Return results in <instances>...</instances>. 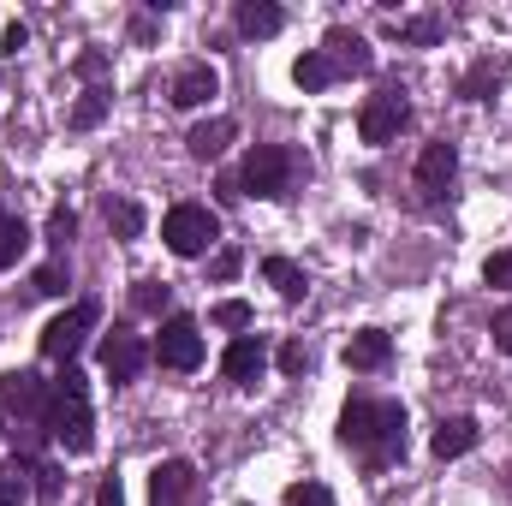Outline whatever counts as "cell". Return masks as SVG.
<instances>
[{
	"label": "cell",
	"mask_w": 512,
	"mask_h": 506,
	"mask_svg": "<svg viewBox=\"0 0 512 506\" xmlns=\"http://www.w3.org/2000/svg\"><path fill=\"white\" fill-rule=\"evenodd\" d=\"M108 227H114L120 239H143V203H131V197H108Z\"/></svg>",
	"instance_id": "obj_25"
},
{
	"label": "cell",
	"mask_w": 512,
	"mask_h": 506,
	"mask_svg": "<svg viewBox=\"0 0 512 506\" xmlns=\"http://www.w3.org/2000/svg\"><path fill=\"white\" fill-rule=\"evenodd\" d=\"M42 429L78 459V453H90L96 447V417H90V381H84V370H60V381H54V393H48V417H42Z\"/></svg>",
	"instance_id": "obj_2"
},
{
	"label": "cell",
	"mask_w": 512,
	"mask_h": 506,
	"mask_svg": "<svg viewBox=\"0 0 512 506\" xmlns=\"http://www.w3.org/2000/svg\"><path fill=\"white\" fill-rule=\"evenodd\" d=\"M262 364H268V346H262V340H251V334H239V340L227 346V358H221L227 381H245V387L262 376Z\"/></svg>",
	"instance_id": "obj_16"
},
{
	"label": "cell",
	"mask_w": 512,
	"mask_h": 506,
	"mask_svg": "<svg viewBox=\"0 0 512 506\" xmlns=\"http://www.w3.org/2000/svg\"><path fill=\"white\" fill-rule=\"evenodd\" d=\"M322 54L334 60V72L346 78V72H370L376 66V54H370V42L358 36V30H346V24H334L328 30V42H322Z\"/></svg>",
	"instance_id": "obj_12"
},
{
	"label": "cell",
	"mask_w": 512,
	"mask_h": 506,
	"mask_svg": "<svg viewBox=\"0 0 512 506\" xmlns=\"http://www.w3.org/2000/svg\"><path fill=\"white\" fill-rule=\"evenodd\" d=\"M149 358L167 364V370H197V364H203V334H197V322H191V316H167L161 334H155V346H149Z\"/></svg>",
	"instance_id": "obj_6"
},
{
	"label": "cell",
	"mask_w": 512,
	"mask_h": 506,
	"mask_svg": "<svg viewBox=\"0 0 512 506\" xmlns=\"http://www.w3.org/2000/svg\"><path fill=\"white\" fill-rule=\"evenodd\" d=\"M453 173H459V149H453V143H429V149L417 155V191H423L429 203H441V197L453 191Z\"/></svg>",
	"instance_id": "obj_9"
},
{
	"label": "cell",
	"mask_w": 512,
	"mask_h": 506,
	"mask_svg": "<svg viewBox=\"0 0 512 506\" xmlns=\"http://www.w3.org/2000/svg\"><path fill=\"white\" fill-rule=\"evenodd\" d=\"M477 441H483L477 417H441V423H435V435H429V453H435V459H465Z\"/></svg>",
	"instance_id": "obj_13"
},
{
	"label": "cell",
	"mask_w": 512,
	"mask_h": 506,
	"mask_svg": "<svg viewBox=\"0 0 512 506\" xmlns=\"http://www.w3.org/2000/svg\"><path fill=\"white\" fill-rule=\"evenodd\" d=\"M405 114H411V108H405V96H399V90H382V96H370V102H364V114H358V137L382 149V143L399 137Z\"/></svg>",
	"instance_id": "obj_8"
},
{
	"label": "cell",
	"mask_w": 512,
	"mask_h": 506,
	"mask_svg": "<svg viewBox=\"0 0 512 506\" xmlns=\"http://www.w3.org/2000/svg\"><path fill=\"white\" fill-rule=\"evenodd\" d=\"M286 506H340V501H334V489H328V483H310V477H304V483H292V489H286Z\"/></svg>",
	"instance_id": "obj_28"
},
{
	"label": "cell",
	"mask_w": 512,
	"mask_h": 506,
	"mask_svg": "<svg viewBox=\"0 0 512 506\" xmlns=\"http://www.w3.org/2000/svg\"><path fill=\"white\" fill-rule=\"evenodd\" d=\"M0 423H6V411H0ZM0 435H6V429H0Z\"/></svg>",
	"instance_id": "obj_41"
},
{
	"label": "cell",
	"mask_w": 512,
	"mask_h": 506,
	"mask_svg": "<svg viewBox=\"0 0 512 506\" xmlns=\"http://www.w3.org/2000/svg\"><path fill=\"white\" fill-rule=\"evenodd\" d=\"M36 477H42V483H36L42 495H60V471H54V465H36Z\"/></svg>",
	"instance_id": "obj_39"
},
{
	"label": "cell",
	"mask_w": 512,
	"mask_h": 506,
	"mask_svg": "<svg viewBox=\"0 0 512 506\" xmlns=\"http://www.w3.org/2000/svg\"><path fill=\"white\" fill-rule=\"evenodd\" d=\"M441 30H447L441 18H405V24H393V36H399V42H423V48H429V42H441Z\"/></svg>",
	"instance_id": "obj_27"
},
{
	"label": "cell",
	"mask_w": 512,
	"mask_h": 506,
	"mask_svg": "<svg viewBox=\"0 0 512 506\" xmlns=\"http://www.w3.org/2000/svg\"><path fill=\"white\" fill-rule=\"evenodd\" d=\"M292 179H298V155L286 143H256L245 155V173H239V185L256 191V197H268V203L292 197Z\"/></svg>",
	"instance_id": "obj_4"
},
{
	"label": "cell",
	"mask_w": 512,
	"mask_h": 506,
	"mask_svg": "<svg viewBox=\"0 0 512 506\" xmlns=\"http://www.w3.org/2000/svg\"><path fill=\"white\" fill-rule=\"evenodd\" d=\"M239 137V126L227 120V114H215V120H203V126L185 131V149L197 155V161H215V155H227V143Z\"/></svg>",
	"instance_id": "obj_15"
},
{
	"label": "cell",
	"mask_w": 512,
	"mask_h": 506,
	"mask_svg": "<svg viewBox=\"0 0 512 506\" xmlns=\"http://www.w3.org/2000/svg\"><path fill=\"white\" fill-rule=\"evenodd\" d=\"M108 102H114V90H102V84H96V90H84V96H78V108H72V131H96L102 120H108Z\"/></svg>",
	"instance_id": "obj_23"
},
{
	"label": "cell",
	"mask_w": 512,
	"mask_h": 506,
	"mask_svg": "<svg viewBox=\"0 0 512 506\" xmlns=\"http://www.w3.org/2000/svg\"><path fill=\"white\" fill-rule=\"evenodd\" d=\"M483 280H489V286H501V292H512V251L489 256V262H483Z\"/></svg>",
	"instance_id": "obj_32"
},
{
	"label": "cell",
	"mask_w": 512,
	"mask_h": 506,
	"mask_svg": "<svg viewBox=\"0 0 512 506\" xmlns=\"http://www.w3.org/2000/svg\"><path fill=\"white\" fill-rule=\"evenodd\" d=\"M96 316H102V304H96V298H78L66 316H54V322L42 328V358H54V364H72V358H78V346L90 340Z\"/></svg>",
	"instance_id": "obj_5"
},
{
	"label": "cell",
	"mask_w": 512,
	"mask_h": 506,
	"mask_svg": "<svg viewBox=\"0 0 512 506\" xmlns=\"http://www.w3.org/2000/svg\"><path fill=\"white\" fill-rule=\"evenodd\" d=\"M66 286H72V274H66V262L54 256V262H42L36 268V280H30V292H42V298H66Z\"/></svg>",
	"instance_id": "obj_26"
},
{
	"label": "cell",
	"mask_w": 512,
	"mask_h": 506,
	"mask_svg": "<svg viewBox=\"0 0 512 506\" xmlns=\"http://www.w3.org/2000/svg\"><path fill=\"white\" fill-rule=\"evenodd\" d=\"M251 322H256V310L245 298H221L215 304V328H251Z\"/></svg>",
	"instance_id": "obj_29"
},
{
	"label": "cell",
	"mask_w": 512,
	"mask_h": 506,
	"mask_svg": "<svg viewBox=\"0 0 512 506\" xmlns=\"http://www.w3.org/2000/svg\"><path fill=\"white\" fill-rule=\"evenodd\" d=\"M239 268H245V256H239V251H221V256H215V280H233Z\"/></svg>",
	"instance_id": "obj_38"
},
{
	"label": "cell",
	"mask_w": 512,
	"mask_h": 506,
	"mask_svg": "<svg viewBox=\"0 0 512 506\" xmlns=\"http://www.w3.org/2000/svg\"><path fill=\"white\" fill-rule=\"evenodd\" d=\"M262 280H268V286H274L280 298H292V304H298V298L310 292L304 268H298V262H286V256H262Z\"/></svg>",
	"instance_id": "obj_20"
},
{
	"label": "cell",
	"mask_w": 512,
	"mask_h": 506,
	"mask_svg": "<svg viewBox=\"0 0 512 506\" xmlns=\"http://www.w3.org/2000/svg\"><path fill=\"white\" fill-rule=\"evenodd\" d=\"M233 24H239V36H251V42H262V36H280V24H286V12H280L274 0H239V12H233Z\"/></svg>",
	"instance_id": "obj_17"
},
{
	"label": "cell",
	"mask_w": 512,
	"mask_h": 506,
	"mask_svg": "<svg viewBox=\"0 0 512 506\" xmlns=\"http://www.w3.org/2000/svg\"><path fill=\"white\" fill-rule=\"evenodd\" d=\"M215 191H221V203H239V197H245V185H239V179H233V173H227V179H221V185H215Z\"/></svg>",
	"instance_id": "obj_40"
},
{
	"label": "cell",
	"mask_w": 512,
	"mask_h": 506,
	"mask_svg": "<svg viewBox=\"0 0 512 506\" xmlns=\"http://www.w3.org/2000/svg\"><path fill=\"white\" fill-rule=\"evenodd\" d=\"M161 239L173 256H203L215 239H221V215L209 203H173L161 215Z\"/></svg>",
	"instance_id": "obj_3"
},
{
	"label": "cell",
	"mask_w": 512,
	"mask_h": 506,
	"mask_svg": "<svg viewBox=\"0 0 512 506\" xmlns=\"http://www.w3.org/2000/svg\"><path fill=\"white\" fill-rule=\"evenodd\" d=\"M149 364V346L137 340V334H126V328H114L108 340H102V370L114 381H137V370Z\"/></svg>",
	"instance_id": "obj_11"
},
{
	"label": "cell",
	"mask_w": 512,
	"mask_h": 506,
	"mask_svg": "<svg viewBox=\"0 0 512 506\" xmlns=\"http://www.w3.org/2000/svg\"><path fill=\"white\" fill-rule=\"evenodd\" d=\"M30 495H36L30 465H24V459H6V465H0V506H24Z\"/></svg>",
	"instance_id": "obj_22"
},
{
	"label": "cell",
	"mask_w": 512,
	"mask_h": 506,
	"mask_svg": "<svg viewBox=\"0 0 512 506\" xmlns=\"http://www.w3.org/2000/svg\"><path fill=\"white\" fill-rule=\"evenodd\" d=\"M0 48H6V54H12V60H18V54H24V48H30V30H24V24H18V18H12V24H6V36H0Z\"/></svg>",
	"instance_id": "obj_35"
},
{
	"label": "cell",
	"mask_w": 512,
	"mask_h": 506,
	"mask_svg": "<svg viewBox=\"0 0 512 506\" xmlns=\"http://www.w3.org/2000/svg\"><path fill=\"white\" fill-rule=\"evenodd\" d=\"M489 334H495V346H501V352H512V310H495Z\"/></svg>",
	"instance_id": "obj_36"
},
{
	"label": "cell",
	"mask_w": 512,
	"mask_h": 506,
	"mask_svg": "<svg viewBox=\"0 0 512 506\" xmlns=\"http://www.w3.org/2000/svg\"><path fill=\"white\" fill-rule=\"evenodd\" d=\"M334 78H340V72H334V60H328L322 48L298 54V66H292V84H298V90H310V96H316V90H328Z\"/></svg>",
	"instance_id": "obj_21"
},
{
	"label": "cell",
	"mask_w": 512,
	"mask_h": 506,
	"mask_svg": "<svg viewBox=\"0 0 512 506\" xmlns=\"http://www.w3.org/2000/svg\"><path fill=\"white\" fill-rule=\"evenodd\" d=\"M191 495H197V471L185 459H161L149 471V506H191Z\"/></svg>",
	"instance_id": "obj_10"
},
{
	"label": "cell",
	"mask_w": 512,
	"mask_h": 506,
	"mask_svg": "<svg viewBox=\"0 0 512 506\" xmlns=\"http://www.w3.org/2000/svg\"><path fill=\"white\" fill-rule=\"evenodd\" d=\"M280 370H286V376H304V370H310V352H304L298 340H286V346H280Z\"/></svg>",
	"instance_id": "obj_34"
},
{
	"label": "cell",
	"mask_w": 512,
	"mask_h": 506,
	"mask_svg": "<svg viewBox=\"0 0 512 506\" xmlns=\"http://www.w3.org/2000/svg\"><path fill=\"white\" fill-rule=\"evenodd\" d=\"M215 90H221L215 66H209V60H197V66H185V72L173 78V108H203Z\"/></svg>",
	"instance_id": "obj_14"
},
{
	"label": "cell",
	"mask_w": 512,
	"mask_h": 506,
	"mask_svg": "<svg viewBox=\"0 0 512 506\" xmlns=\"http://www.w3.org/2000/svg\"><path fill=\"white\" fill-rule=\"evenodd\" d=\"M72 72H78V78H90V84H96V78H108V54H102V48H84V54H78V60H72Z\"/></svg>",
	"instance_id": "obj_33"
},
{
	"label": "cell",
	"mask_w": 512,
	"mask_h": 506,
	"mask_svg": "<svg viewBox=\"0 0 512 506\" xmlns=\"http://www.w3.org/2000/svg\"><path fill=\"white\" fill-rule=\"evenodd\" d=\"M48 381L36 376V370H6L0 376V411L6 417H18V423H42L48 417Z\"/></svg>",
	"instance_id": "obj_7"
},
{
	"label": "cell",
	"mask_w": 512,
	"mask_h": 506,
	"mask_svg": "<svg viewBox=\"0 0 512 506\" xmlns=\"http://www.w3.org/2000/svg\"><path fill=\"white\" fill-rule=\"evenodd\" d=\"M96 506H126V489H120V477H102V489H96Z\"/></svg>",
	"instance_id": "obj_37"
},
{
	"label": "cell",
	"mask_w": 512,
	"mask_h": 506,
	"mask_svg": "<svg viewBox=\"0 0 512 506\" xmlns=\"http://www.w3.org/2000/svg\"><path fill=\"white\" fill-rule=\"evenodd\" d=\"M131 304H137L143 316H161V310H167V286H161V280H137V292H131Z\"/></svg>",
	"instance_id": "obj_31"
},
{
	"label": "cell",
	"mask_w": 512,
	"mask_h": 506,
	"mask_svg": "<svg viewBox=\"0 0 512 506\" xmlns=\"http://www.w3.org/2000/svg\"><path fill=\"white\" fill-rule=\"evenodd\" d=\"M340 447H352L364 465H393L405 453V405L399 399H346Z\"/></svg>",
	"instance_id": "obj_1"
},
{
	"label": "cell",
	"mask_w": 512,
	"mask_h": 506,
	"mask_svg": "<svg viewBox=\"0 0 512 506\" xmlns=\"http://www.w3.org/2000/svg\"><path fill=\"white\" fill-rule=\"evenodd\" d=\"M72 233H78V215L60 203V209L48 215V245H54V251H66V245H72Z\"/></svg>",
	"instance_id": "obj_30"
},
{
	"label": "cell",
	"mask_w": 512,
	"mask_h": 506,
	"mask_svg": "<svg viewBox=\"0 0 512 506\" xmlns=\"http://www.w3.org/2000/svg\"><path fill=\"white\" fill-rule=\"evenodd\" d=\"M501 84H507V66H501V60L489 54V60H477V66L465 72V84H459V96H465V102H489V96H495Z\"/></svg>",
	"instance_id": "obj_19"
},
{
	"label": "cell",
	"mask_w": 512,
	"mask_h": 506,
	"mask_svg": "<svg viewBox=\"0 0 512 506\" xmlns=\"http://www.w3.org/2000/svg\"><path fill=\"white\" fill-rule=\"evenodd\" d=\"M387 358H393V340L382 328H364V334L346 340V370H382Z\"/></svg>",
	"instance_id": "obj_18"
},
{
	"label": "cell",
	"mask_w": 512,
	"mask_h": 506,
	"mask_svg": "<svg viewBox=\"0 0 512 506\" xmlns=\"http://www.w3.org/2000/svg\"><path fill=\"white\" fill-rule=\"evenodd\" d=\"M24 251H30V227H24L18 215L0 209V268H18V256Z\"/></svg>",
	"instance_id": "obj_24"
}]
</instances>
